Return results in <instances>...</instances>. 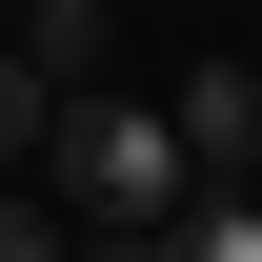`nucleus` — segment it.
<instances>
[{
    "label": "nucleus",
    "instance_id": "20e7f679",
    "mask_svg": "<svg viewBox=\"0 0 262 262\" xmlns=\"http://www.w3.org/2000/svg\"><path fill=\"white\" fill-rule=\"evenodd\" d=\"M162 262H262V202H242V182H202L182 222H162Z\"/></svg>",
    "mask_w": 262,
    "mask_h": 262
},
{
    "label": "nucleus",
    "instance_id": "423d86ee",
    "mask_svg": "<svg viewBox=\"0 0 262 262\" xmlns=\"http://www.w3.org/2000/svg\"><path fill=\"white\" fill-rule=\"evenodd\" d=\"M40 101H61V81H40V61H20V40H0V182H20V162H40Z\"/></svg>",
    "mask_w": 262,
    "mask_h": 262
},
{
    "label": "nucleus",
    "instance_id": "f03ea898",
    "mask_svg": "<svg viewBox=\"0 0 262 262\" xmlns=\"http://www.w3.org/2000/svg\"><path fill=\"white\" fill-rule=\"evenodd\" d=\"M162 121L202 141V182H222L242 141H262V61H242V40H222V61H182V81H162Z\"/></svg>",
    "mask_w": 262,
    "mask_h": 262
},
{
    "label": "nucleus",
    "instance_id": "39448f33",
    "mask_svg": "<svg viewBox=\"0 0 262 262\" xmlns=\"http://www.w3.org/2000/svg\"><path fill=\"white\" fill-rule=\"evenodd\" d=\"M0 262H81V202L61 182H0Z\"/></svg>",
    "mask_w": 262,
    "mask_h": 262
},
{
    "label": "nucleus",
    "instance_id": "0eeeda50",
    "mask_svg": "<svg viewBox=\"0 0 262 262\" xmlns=\"http://www.w3.org/2000/svg\"><path fill=\"white\" fill-rule=\"evenodd\" d=\"M222 182H242V202H262V141H242V162H222Z\"/></svg>",
    "mask_w": 262,
    "mask_h": 262
},
{
    "label": "nucleus",
    "instance_id": "f257e3e1",
    "mask_svg": "<svg viewBox=\"0 0 262 262\" xmlns=\"http://www.w3.org/2000/svg\"><path fill=\"white\" fill-rule=\"evenodd\" d=\"M40 182H61L81 222H182V202H202V141L162 121V101H101V81H61V101H40Z\"/></svg>",
    "mask_w": 262,
    "mask_h": 262
},
{
    "label": "nucleus",
    "instance_id": "7ed1b4c3",
    "mask_svg": "<svg viewBox=\"0 0 262 262\" xmlns=\"http://www.w3.org/2000/svg\"><path fill=\"white\" fill-rule=\"evenodd\" d=\"M0 40H20L40 81H101V40H121V20H101V0H20V20H0Z\"/></svg>",
    "mask_w": 262,
    "mask_h": 262
}]
</instances>
